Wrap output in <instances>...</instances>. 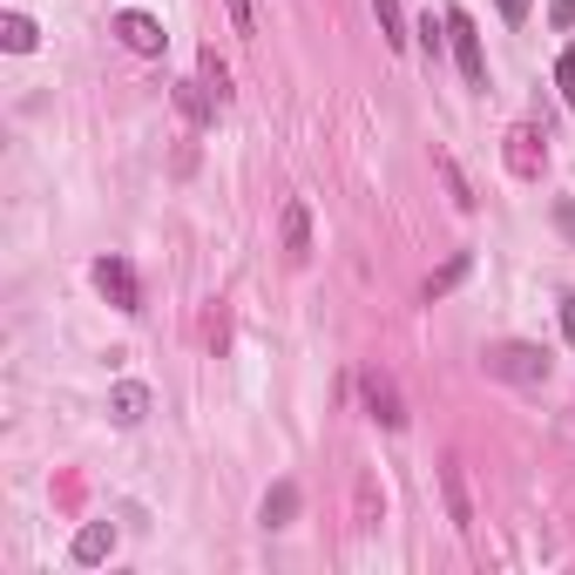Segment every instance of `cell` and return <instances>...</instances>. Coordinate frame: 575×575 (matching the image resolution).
<instances>
[{"label":"cell","mask_w":575,"mask_h":575,"mask_svg":"<svg viewBox=\"0 0 575 575\" xmlns=\"http://www.w3.org/2000/svg\"><path fill=\"white\" fill-rule=\"evenodd\" d=\"M555 230L575 244V197H555Z\"/></svg>","instance_id":"7402d4cb"},{"label":"cell","mask_w":575,"mask_h":575,"mask_svg":"<svg viewBox=\"0 0 575 575\" xmlns=\"http://www.w3.org/2000/svg\"><path fill=\"white\" fill-rule=\"evenodd\" d=\"M467 271H474V258H467V251H454V258H447V265H440V271L427 278V305H434V298H447V291H454V285H460Z\"/></svg>","instance_id":"2e32d148"},{"label":"cell","mask_w":575,"mask_h":575,"mask_svg":"<svg viewBox=\"0 0 575 575\" xmlns=\"http://www.w3.org/2000/svg\"><path fill=\"white\" fill-rule=\"evenodd\" d=\"M177 109L190 116V129H210L217 122V109H210V96L197 89V81H177Z\"/></svg>","instance_id":"9a60e30c"},{"label":"cell","mask_w":575,"mask_h":575,"mask_svg":"<svg viewBox=\"0 0 575 575\" xmlns=\"http://www.w3.org/2000/svg\"><path fill=\"white\" fill-rule=\"evenodd\" d=\"M197 89L210 96V109H224V102H230V68L217 61V48H204V54H197Z\"/></svg>","instance_id":"7c38bea8"},{"label":"cell","mask_w":575,"mask_h":575,"mask_svg":"<svg viewBox=\"0 0 575 575\" xmlns=\"http://www.w3.org/2000/svg\"><path fill=\"white\" fill-rule=\"evenodd\" d=\"M440 495H447V522L467 535V528H474V495H467V467H460L454 454L440 460Z\"/></svg>","instance_id":"52a82bcc"},{"label":"cell","mask_w":575,"mask_h":575,"mask_svg":"<svg viewBox=\"0 0 575 575\" xmlns=\"http://www.w3.org/2000/svg\"><path fill=\"white\" fill-rule=\"evenodd\" d=\"M434 170H440V184H447V197H454V210H474V204H480V197H474V184H467V170H460V162H454L447 149L434 156Z\"/></svg>","instance_id":"4fadbf2b"},{"label":"cell","mask_w":575,"mask_h":575,"mask_svg":"<svg viewBox=\"0 0 575 575\" xmlns=\"http://www.w3.org/2000/svg\"><path fill=\"white\" fill-rule=\"evenodd\" d=\"M562 339L575 346V298H562Z\"/></svg>","instance_id":"d4e9b609"},{"label":"cell","mask_w":575,"mask_h":575,"mask_svg":"<svg viewBox=\"0 0 575 575\" xmlns=\"http://www.w3.org/2000/svg\"><path fill=\"white\" fill-rule=\"evenodd\" d=\"M373 14H379V34L393 54H406V14H399V0H373Z\"/></svg>","instance_id":"e0dca14e"},{"label":"cell","mask_w":575,"mask_h":575,"mask_svg":"<svg viewBox=\"0 0 575 575\" xmlns=\"http://www.w3.org/2000/svg\"><path fill=\"white\" fill-rule=\"evenodd\" d=\"M278 237H285V251H291V258H305V251H311V210H305V197H291V204H285Z\"/></svg>","instance_id":"8fae6325"},{"label":"cell","mask_w":575,"mask_h":575,"mask_svg":"<svg viewBox=\"0 0 575 575\" xmlns=\"http://www.w3.org/2000/svg\"><path fill=\"white\" fill-rule=\"evenodd\" d=\"M379 515H386L379 487H373V474H359V528H379Z\"/></svg>","instance_id":"ac0fdd59"},{"label":"cell","mask_w":575,"mask_h":575,"mask_svg":"<svg viewBox=\"0 0 575 575\" xmlns=\"http://www.w3.org/2000/svg\"><path fill=\"white\" fill-rule=\"evenodd\" d=\"M224 8H230V28H237V34H258V14H251V0H224Z\"/></svg>","instance_id":"44dd1931"},{"label":"cell","mask_w":575,"mask_h":575,"mask_svg":"<svg viewBox=\"0 0 575 575\" xmlns=\"http://www.w3.org/2000/svg\"><path fill=\"white\" fill-rule=\"evenodd\" d=\"M96 291L116 305V311H142V285L122 258H96Z\"/></svg>","instance_id":"5b68a950"},{"label":"cell","mask_w":575,"mask_h":575,"mask_svg":"<svg viewBox=\"0 0 575 575\" xmlns=\"http://www.w3.org/2000/svg\"><path fill=\"white\" fill-rule=\"evenodd\" d=\"M258 522H265L271 535L298 522V480H271V495H265V508H258Z\"/></svg>","instance_id":"30bf717a"},{"label":"cell","mask_w":575,"mask_h":575,"mask_svg":"<svg viewBox=\"0 0 575 575\" xmlns=\"http://www.w3.org/2000/svg\"><path fill=\"white\" fill-rule=\"evenodd\" d=\"M116 41H122L129 54H162V41H170V34H162V21H156V14L122 8V14H116Z\"/></svg>","instance_id":"8992f818"},{"label":"cell","mask_w":575,"mask_h":575,"mask_svg":"<svg viewBox=\"0 0 575 575\" xmlns=\"http://www.w3.org/2000/svg\"><path fill=\"white\" fill-rule=\"evenodd\" d=\"M34 41H41V28L28 14H0V48L8 54H34Z\"/></svg>","instance_id":"5bb4252c"},{"label":"cell","mask_w":575,"mask_h":575,"mask_svg":"<svg viewBox=\"0 0 575 575\" xmlns=\"http://www.w3.org/2000/svg\"><path fill=\"white\" fill-rule=\"evenodd\" d=\"M555 89H562V102L575 109V41H568L562 54H555Z\"/></svg>","instance_id":"d6986e66"},{"label":"cell","mask_w":575,"mask_h":575,"mask_svg":"<svg viewBox=\"0 0 575 575\" xmlns=\"http://www.w3.org/2000/svg\"><path fill=\"white\" fill-rule=\"evenodd\" d=\"M548 28H562V34L575 28V0H548Z\"/></svg>","instance_id":"603a6c76"},{"label":"cell","mask_w":575,"mask_h":575,"mask_svg":"<svg viewBox=\"0 0 575 575\" xmlns=\"http://www.w3.org/2000/svg\"><path fill=\"white\" fill-rule=\"evenodd\" d=\"M487 373L508 379V386H542L548 379V353L528 346V339H502V346H487Z\"/></svg>","instance_id":"6da1fadb"},{"label":"cell","mask_w":575,"mask_h":575,"mask_svg":"<svg viewBox=\"0 0 575 575\" xmlns=\"http://www.w3.org/2000/svg\"><path fill=\"white\" fill-rule=\"evenodd\" d=\"M495 8H502V21H515V28H522V21H528V8H535V0H495Z\"/></svg>","instance_id":"cb8c5ba5"},{"label":"cell","mask_w":575,"mask_h":575,"mask_svg":"<svg viewBox=\"0 0 575 575\" xmlns=\"http://www.w3.org/2000/svg\"><path fill=\"white\" fill-rule=\"evenodd\" d=\"M109 420H116V427H142V420H149V386H142V379L109 386Z\"/></svg>","instance_id":"ba28073f"},{"label":"cell","mask_w":575,"mask_h":575,"mask_svg":"<svg viewBox=\"0 0 575 575\" xmlns=\"http://www.w3.org/2000/svg\"><path fill=\"white\" fill-rule=\"evenodd\" d=\"M502 162H508L515 184H542V170H548V136H542L535 122H515V129L502 136Z\"/></svg>","instance_id":"7a4b0ae2"},{"label":"cell","mask_w":575,"mask_h":575,"mask_svg":"<svg viewBox=\"0 0 575 575\" xmlns=\"http://www.w3.org/2000/svg\"><path fill=\"white\" fill-rule=\"evenodd\" d=\"M447 41H454V61L467 75V89H487V48H480V28L467 8H447Z\"/></svg>","instance_id":"3957f363"},{"label":"cell","mask_w":575,"mask_h":575,"mask_svg":"<svg viewBox=\"0 0 575 575\" xmlns=\"http://www.w3.org/2000/svg\"><path fill=\"white\" fill-rule=\"evenodd\" d=\"M81 568H96V562H109L116 555V522H89V528H81L75 535V548H68Z\"/></svg>","instance_id":"9c48e42d"},{"label":"cell","mask_w":575,"mask_h":575,"mask_svg":"<svg viewBox=\"0 0 575 575\" xmlns=\"http://www.w3.org/2000/svg\"><path fill=\"white\" fill-rule=\"evenodd\" d=\"M414 34H420V48H427V61H434V54H440V41H447V14H440V21L427 14V21H420Z\"/></svg>","instance_id":"ffe728a7"},{"label":"cell","mask_w":575,"mask_h":575,"mask_svg":"<svg viewBox=\"0 0 575 575\" xmlns=\"http://www.w3.org/2000/svg\"><path fill=\"white\" fill-rule=\"evenodd\" d=\"M359 399H366V414H373V420H379L386 434H399V427H406V406H399V386H393V379H386L379 366H366V373H359Z\"/></svg>","instance_id":"277c9868"}]
</instances>
